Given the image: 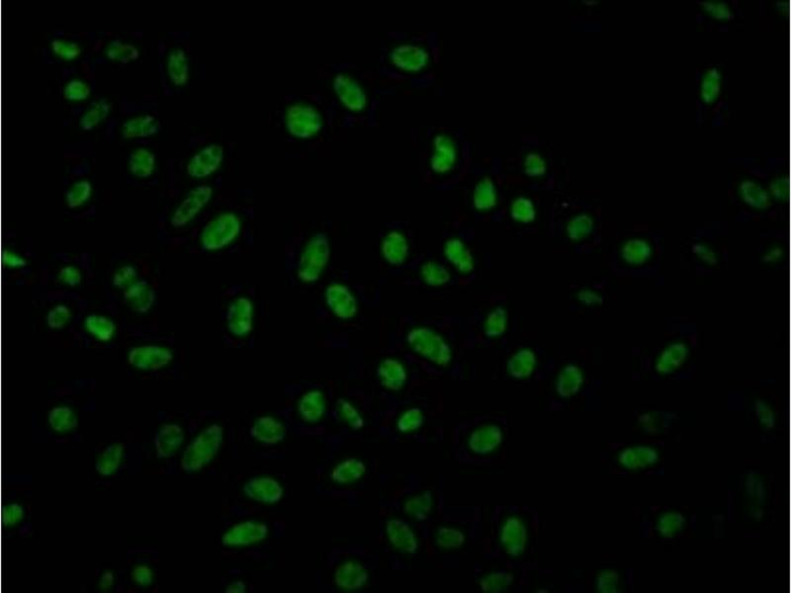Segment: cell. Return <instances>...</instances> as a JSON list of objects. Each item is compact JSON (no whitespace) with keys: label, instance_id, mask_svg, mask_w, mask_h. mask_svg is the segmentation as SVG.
I'll use <instances>...</instances> for the list:
<instances>
[{"label":"cell","instance_id":"1","mask_svg":"<svg viewBox=\"0 0 791 593\" xmlns=\"http://www.w3.org/2000/svg\"><path fill=\"white\" fill-rule=\"evenodd\" d=\"M223 440V428L213 424L206 428L188 445L181 459V468L186 472H195L207 465L219 451Z\"/></svg>","mask_w":791,"mask_h":593},{"label":"cell","instance_id":"2","mask_svg":"<svg viewBox=\"0 0 791 593\" xmlns=\"http://www.w3.org/2000/svg\"><path fill=\"white\" fill-rule=\"evenodd\" d=\"M286 126L292 135L309 138L321 129V116L310 106L293 105L287 110Z\"/></svg>","mask_w":791,"mask_h":593},{"label":"cell","instance_id":"3","mask_svg":"<svg viewBox=\"0 0 791 593\" xmlns=\"http://www.w3.org/2000/svg\"><path fill=\"white\" fill-rule=\"evenodd\" d=\"M239 230V222L232 214H223L206 225L202 235L203 247L213 250L224 247Z\"/></svg>","mask_w":791,"mask_h":593},{"label":"cell","instance_id":"4","mask_svg":"<svg viewBox=\"0 0 791 593\" xmlns=\"http://www.w3.org/2000/svg\"><path fill=\"white\" fill-rule=\"evenodd\" d=\"M212 188L206 185L199 186L190 191L173 213L170 219L171 225L181 228L187 225L207 204L208 201L212 197Z\"/></svg>","mask_w":791,"mask_h":593},{"label":"cell","instance_id":"5","mask_svg":"<svg viewBox=\"0 0 791 593\" xmlns=\"http://www.w3.org/2000/svg\"><path fill=\"white\" fill-rule=\"evenodd\" d=\"M173 353L165 347L158 346H141L129 351V364L141 370L157 371L172 361Z\"/></svg>","mask_w":791,"mask_h":593},{"label":"cell","instance_id":"6","mask_svg":"<svg viewBox=\"0 0 791 593\" xmlns=\"http://www.w3.org/2000/svg\"><path fill=\"white\" fill-rule=\"evenodd\" d=\"M413 346L430 361L446 365L450 361V351L445 342L428 329H418L414 332Z\"/></svg>","mask_w":791,"mask_h":593},{"label":"cell","instance_id":"7","mask_svg":"<svg viewBox=\"0 0 791 593\" xmlns=\"http://www.w3.org/2000/svg\"><path fill=\"white\" fill-rule=\"evenodd\" d=\"M224 158V148L220 145H210L196 153L187 165L188 175L202 178L215 172Z\"/></svg>","mask_w":791,"mask_h":593},{"label":"cell","instance_id":"8","mask_svg":"<svg viewBox=\"0 0 791 593\" xmlns=\"http://www.w3.org/2000/svg\"><path fill=\"white\" fill-rule=\"evenodd\" d=\"M334 88L344 105L352 111H361L366 106V95L361 86L346 74L334 78Z\"/></svg>","mask_w":791,"mask_h":593},{"label":"cell","instance_id":"9","mask_svg":"<svg viewBox=\"0 0 791 593\" xmlns=\"http://www.w3.org/2000/svg\"><path fill=\"white\" fill-rule=\"evenodd\" d=\"M267 535V527L264 524L254 522L240 523L230 528L229 532L223 537V544L225 546H245L254 544L264 540Z\"/></svg>","mask_w":791,"mask_h":593},{"label":"cell","instance_id":"10","mask_svg":"<svg viewBox=\"0 0 791 593\" xmlns=\"http://www.w3.org/2000/svg\"><path fill=\"white\" fill-rule=\"evenodd\" d=\"M184 440V433L177 424H165L156 434L155 448L158 458L175 455Z\"/></svg>","mask_w":791,"mask_h":593},{"label":"cell","instance_id":"11","mask_svg":"<svg viewBox=\"0 0 791 593\" xmlns=\"http://www.w3.org/2000/svg\"><path fill=\"white\" fill-rule=\"evenodd\" d=\"M392 61L399 69L405 71H420L428 61V54L425 49L414 45H401L392 53Z\"/></svg>","mask_w":791,"mask_h":593},{"label":"cell","instance_id":"12","mask_svg":"<svg viewBox=\"0 0 791 593\" xmlns=\"http://www.w3.org/2000/svg\"><path fill=\"white\" fill-rule=\"evenodd\" d=\"M245 493L254 500L274 503L282 498V488L272 478H254L245 485Z\"/></svg>","mask_w":791,"mask_h":593},{"label":"cell","instance_id":"13","mask_svg":"<svg viewBox=\"0 0 791 593\" xmlns=\"http://www.w3.org/2000/svg\"><path fill=\"white\" fill-rule=\"evenodd\" d=\"M124 297L129 306L139 314L147 312L153 307L156 299L152 286L145 281H136L126 288Z\"/></svg>","mask_w":791,"mask_h":593},{"label":"cell","instance_id":"14","mask_svg":"<svg viewBox=\"0 0 791 593\" xmlns=\"http://www.w3.org/2000/svg\"><path fill=\"white\" fill-rule=\"evenodd\" d=\"M368 579L366 570L361 565L353 562H347L336 570L334 575V582L339 587L346 590H356L361 589Z\"/></svg>","mask_w":791,"mask_h":593},{"label":"cell","instance_id":"15","mask_svg":"<svg viewBox=\"0 0 791 593\" xmlns=\"http://www.w3.org/2000/svg\"><path fill=\"white\" fill-rule=\"evenodd\" d=\"M435 153L431 158V168L436 172L450 171L456 160L455 141L448 136L440 135L435 139Z\"/></svg>","mask_w":791,"mask_h":593},{"label":"cell","instance_id":"16","mask_svg":"<svg viewBox=\"0 0 791 593\" xmlns=\"http://www.w3.org/2000/svg\"><path fill=\"white\" fill-rule=\"evenodd\" d=\"M160 121L157 117L146 114V115L136 116L125 122L122 134L126 139L147 138L156 135L160 131Z\"/></svg>","mask_w":791,"mask_h":593},{"label":"cell","instance_id":"17","mask_svg":"<svg viewBox=\"0 0 791 593\" xmlns=\"http://www.w3.org/2000/svg\"><path fill=\"white\" fill-rule=\"evenodd\" d=\"M387 533L392 544L403 552H415L416 542L414 533L405 522L391 520L387 524Z\"/></svg>","mask_w":791,"mask_h":593},{"label":"cell","instance_id":"18","mask_svg":"<svg viewBox=\"0 0 791 593\" xmlns=\"http://www.w3.org/2000/svg\"><path fill=\"white\" fill-rule=\"evenodd\" d=\"M285 429L281 423L274 418H262L252 428V436L262 443L274 444L283 438Z\"/></svg>","mask_w":791,"mask_h":593},{"label":"cell","instance_id":"19","mask_svg":"<svg viewBox=\"0 0 791 593\" xmlns=\"http://www.w3.org/2000/svg\"><path fill=\"white\" fill-rule=\"evenodd\" d=\"M156 168V155L148 148H139L129 158V170L137 177H148Z\"/></svg>","mask_w":791,"mask_h":593},{"label":"cell","instance_id":"20","mask_svg":"<svg viewBox=\"0 0 791 593\" xmlns=\"http://www.w3.org/2000/svg\"><path fill=\"white\" fill-rule=\"evenodd\" d=\"M168 76L176 86H183L189 78V61L183 49L171 52L168 59Z\"/></svg>","mask_w":791,"mask_h":593},{"label":"cell","instance_id":"21","mask_svg":"<svg viewBox=\"0 0 791 593\" xmlns=\"http://www.w3.org/2000/svg\"><path fill=\"white\" fill-rule=\"evenodd\" d=\"M124 450L125 447L123 444L116 443L108 446L96 462L98 472L101 476H110L115 473L122 462Z\"/></svg>","mask_w":791,"mask_h":593},{"label":"cell","instance_id":"22","mask_svg":"<svg viewBox=\"0 0 791 593\" xmlns=\"http://www.w3.org/2000/svg\"><path fill=\"white\" fill-rule=\"evenodd\" d=\"M84 327L91 336L104 342L112 339L116 331V326L113 321L100 315H89L84 319Z\"/></svg>","mask_w":791,"mask_h":593},{"label":"cell","instance_id":"23","mask_svg":"<svg viewBox=\"0 0 791 593\" xmlns=\"http://www.w3.org/2000/svg\"><path fill=\"white\" fill-rule=\"evenodd\" d=\"M502 433L495 426H488L477 430L470 439V446L477 453H486L493 450L500 442Z\"/></svg>","mask_w":791,"mask_h":593},{"label":"cell","instance_id":"24","mask_svg":"<svg viewBox=\"0 0 791 593\" xmlns=\"http://www.w3.org/2000/svg\"><path fill=\"white\" fill-rule=\"evenodd\" d=\"M503 543L510 554H518L522 552L525 545V528L517 519L508 521L502 534Z\"/></svg>","mask_w":791,"mask_h":593},{"label":"cell","instance_id":"25","mask_svg":"<svg viewBox=\"0 0 791 593\" xmlns=\"http://www.w3.org/2000/svg\"><path fill=\"white\" fill-rule=\"evenodd\" d=\"M365 472V466L361 461L349 459L332 470V478L336 483H349L358 480Z\"/></svg>","mask_w":791,"mask_h":593},{"label":"cell","instance_id":"26","mask_svg":"<svg viewBox=\"0 0 791 593\" xmlns=\"http://www.w3.org/2000/svg\"><path fill=\"white\" fill-rule=\"evenodd\" d=\"M111 106H112L111 103L105 98L94 102L81 116L79 121L81 128L83 130H91L94 127L98 126L103 119L107 117Z\"/></svg>","mask_w":791,"mask_h":593},{"label":"cell","instance_id":"27","mask_svg":"<svg viewBox=\"0 0 791 593\" xmlns=\"http://www.w3.org/2000/svg\"><path fill=\"white\" fill-rule=\"evenodd\" d=\"M445 253L448 259L462 271L468 272L472 269V257L460 240H450L446 245Z\"/></svg>","mask_w":791,"mask_h":593},{"label":"cell","instance_id":"28","mask_svg":"<svg viewBox=\"0 0 791 593\" xmlns=\"http://www.w3.org/2000/svg\"><path fill=\"white\" fill-rule=\"evenodd\" d=\"M497 194L493 181L488 177L484 178L476 186L473 201L479 210L491 209L496 204Z\"/></svg>","mask_w":791,"mask_h":593},{"label":"cell","instance_id":"29","mask_svg":"<svg viewBox=\"0 0 791 593\" xmlns=\"http://www.w3.org/2000/svg\"><path fill=\"white\" fill-rule=\"evenodd\" d=\"M106 54L109 59L121 63H129L135 61L140 57V51L135 45L125 43L121 40H115L108 45Z\"/></svg>","mask_w":791,"mask_h":593},{"label":"cell","instance_id":"30","mask_svg":"<svg viewBox=\"0 0 791 593\" xmlns=\"http://www.w3.org/2000/svg\"><path fill=\"white\" fill-rule=\"evenodd\" d=\"M49 423L54 430H71L78 426V418L71 409L59 406L49 411Z\"/></svg>","mask_w":791,"mask_h":593},{"label":"cell","instance_id":"31","mask_svg":"<svg viewBox=\"0 0 791 593\" xmlns=\"http://www.w3.org/2000/svg\"><path fill=\"white\" fill-rule=\"evenodd\" d=\"M93 185L88 180H79L74 183L66 193V202L69 209L83 206L90 198Z\"/></svg>","mask_w":791,"mask_h":593},{"label":"cell","instance_id":"32","mask_svg":"<svg viewBox=\"0 0 791 593\" xmlns=\"http://www.w3.org/2000/svg\"><path fill=\"white\" fill-rule=\"evenodd\" d=\"M535 364V357L533 356L532 351H522L518 352L517 356L510 359V364H508V369H510V374L517 378L522 377H527L528 375L532 373L533 367Z\"/></svg>","mask_w":791,"mask_h":593},{"label":"cell","instance_id":"33","mask_svg":"<svg viewBox=\"0 0 791 593\" xmlns=\"http://www.w3.org/2000/svg\"><path fill=\"white\" fill-rule=\"evenodd\" d=\"M535 208L533 203L527 198H517L510 207V215L513 219L523 223H529L534 220Z\"/></svg>","mask_w":791,"mask_h":593},{"label":"cell","instance_id":"34","mask_svg":"<svg viewBox=\"0 0 791 593\" xmlns=\"http://www.w3.org/2000/svg\"><path fill=\"white\" fill-rule=\"evenodd\" d=\"M51 47L54 54L66 59L78 58L81 53V47L68 40L54 39L52 41Z\"/></svg>","mask_w":791,"mask_h":593},{"label":"cell","instance_id":"35","mask_svg":"<svg viewBox=\"0 0 791 593\" xmlns=\"http://www.w3.org/2000/svg\"><path fill=\"white\" fill-rule=\"evenodd\" d=\"M90 91L88 83L79 79H73L64 86V95L69 100H83L89 96Z\"/></svg>","mask_w":791,"mask_h":593},{"label":"cell","instance_id":"36","mask_svg":"<svg viewBox=\"0 0 791 593\" xmlns=\"http://www.w3.org/2000/svg\"><path fill=\"white\" fill-rule=\"evenodd\" d=\"M423 277L426 278V282L433 286L445 284L450 280V274L445 268L433 262L428 263L423 267Z\"/></svg>","mask_w":791,"mask_h":593},{"label":"cell","instance_id":"37","mask_svg":"<svg viewBox=\"0 0 791 593\" xmlns=\"http://www.w3.org/2000/svg\"><path fill=\"white\" fill-rule=\"evenodd\" d=\"M523 170L525 175L530 177H538L546 172V163L540 155L534 153H528L523 163Z\"/></svg>","mask_w":791,"mask_h":593},{"label":"cell","instance_id":"38","mask_svg":"<svg viewBox=\"0 0 791 593\" xmlns=\"http://www.w3.org/2000/svg\"><path fill=\"white\" fill-rule=\"evenodd\" d=\"M71 317L69 307L64 305H58L49 312L47 316V324L52 329H61L66 326Z\"/></svg>","mask_w":791,"mask_h":593},{"label":"cell","instance_id":"39","mask_svg":"<svg viewBox=\"0 0 791 593\" xmlns=\"http://www.w3.org/2000/svg\"><path fill=\"white\" fill-rule=\"evenodd\" d=\"M136 281H137V272H136L135 268L131 266L120 268L114 274L113 284L117 287L125 288L126 289Z\"/></svg>","mask_w":791,"mask_h":593},{"label":"cell","instance_id":"40","mask_svg":"<svg viewBox=\"0 0 791 593\" xmlns=\"http://www.w3.org/2000/svg\"><path fill=\"white\" fill-rule=\"evenodd\" d=\"M505 312L497 311L492 312L488 317L487 322V334L491 336H498L505 331Z\"/></svg>","mask_w":791,"mask_h":593},{"label":"cell","instance_id":"41","mask_svg":"<svg viewBox=\"0 0 791 593\" xmlns=\"http://www.w3.org/2000/svg\"><path fill=\"white\" fill-rule=\"evenodd\" d=\"M423 421V416L420 411L416 409H411L406 411L405 414L399 421V429L402 431L413 430V429L418 428Z\"/></svg>","mask_w":791,"mask_h":593},{"label":"cell","instance_id":"42","mask_svg":"<svg viewBox=\"0 0 791 593\" xmlns=\"http://www.w3.org/2000/svg\"><path fill=\"white\" fill-rule=\"evenodd\" d=\"M59 279L64 284L69 285V286H76L81 282V270L74 266L61 268L59 273Z\"/></svg>","mask_w":791,"mask_h":593},{"label":"cell","instance_id":"43","mask_svg":"<svg viewBox=\"0 0 791 593\" xmlns=\"http://www.w3.org/2000/svg\"><path fill=\"white\" fill-rule=\"evenodd\" d=\"M132 579L134 582L141 585V587H147L153 582V572L145 565H139L133 570Z\"/></svg>","mask_w":791,"mask_h":593},{"label":"cell","instance_id":"44","mask_svg":"<svg viewBox=\"0 0 791 593\" xmlns=\"http://www.w3.org/2000/svg\"><path fill=\"white\" fill-rule=\"evenodd\" d=\"M445 532L440 533V544L445 546V547H458L462 544L463 536L461 533H458L455 530L443 529Z\"/></svg>","mask_w":791,"mask_h":593},{"label":"cell","instance_id":"45","mask_svg":"<svg viewBox=\"0 0 791 593\" xmlns=\"http://www.w3.org/2000/svg\"><path fill=\"white\" fill-rule=\"evenodd\" d=\"M23 516V510L19 505H9L8 510L6 513L7 523L13 524V523L18 522Z\"/></svg>","mask_w":791,"mask_h":593},{"label":"cell","instance_id":"46","mask_svg":"<svg viewBox=\"0 0 791 593\" xmlns=\"http://www.w3.org/2000/svg\"><path fill=\"white\" fill-rule=\"evenodd\" d=\"M6 260L7 262L9 263L10 266L21 267L26 265V262H25L23 258L18 257V255L12 254V253H9V254L7 255Z\"/></svg>","mask_w":791,"mask_h":593}]
</instances>
